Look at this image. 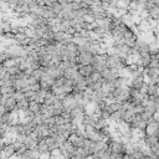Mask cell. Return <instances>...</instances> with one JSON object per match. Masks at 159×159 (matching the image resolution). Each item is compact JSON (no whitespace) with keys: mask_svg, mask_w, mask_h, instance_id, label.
Instances as JSON below:
<instances>
[{"mask_svg":"<svg viewBox=\"0 0 159 159\" xmlns=\"http://www.w3.org/2000/svg\"><path fill=\"white\" fill-rule=\"evenodd\" d=\"M29 107H30V101H27V99H22L20 102H17V106H16L17 111H21V112L29 109Z\"/></svg>","mask_w":159,"mask_h":159,"instance_id":"cell-2","label":"cell"},{"mask_svg":"<svg viewBox=\"0 0 159 159\" xmlns=\"http://www.w3.org/2000/svg\"><path fill=\"white\" fill-rule=\"evenodd\" d=\"M149 15L153 17V19H157V17H159V6H154V7H152L150 10H149Z\"/></svg>","mask_w":159,"mask_h":159,"instance_id":"cell-3","label":"cell"},{"mask_svg":"<svg viewBox=\"0 0 159 159\" xmlns=\"http://www.w3.org/2000/svg\"><path fill=\"white\" fill-rule=\"evenodd\" d=\"M153 119H154V120H157V122H159V112H158V111L153 114Z\"/></svg>","mask_w":159,"mask_h":159,"instance_id":"cell-4","label":"cell"},{"mask_svg":"<svg viewBox=\"0 0 159 159\" xmlns=\"http://www.w3.org/2000/svg\"><path fill=\"white\" fill-rule=\"evenodd\" d=\"M93 71H94V68H93L92 65H80V67H78V72H80L83 77L91 76Z\"/></svg>","mask_w":159,"mask_h":159,"instance_id":"cell-1","label":"cell"}]
</instances>
